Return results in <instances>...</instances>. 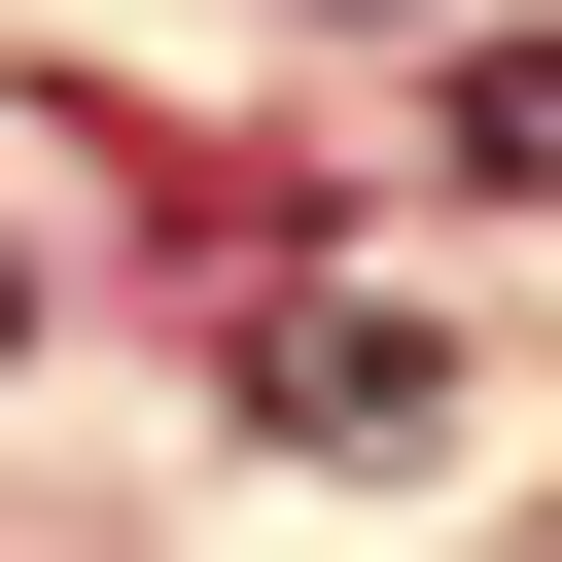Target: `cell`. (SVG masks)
I'll use <instances>...</instances> for the list:
<instances>
[{"label":"cell","instance_id":"1","mask_svg":"<svg viewBox=\"0 0 562 562\" xmlns=\"http://www.w3.org/2000/svg\"><path fill=\"white\" fill-rule=\"evenodd\" d=\"M246 422H281V457H422L457 351H422V316H246Z\"/></svg>","mask_w":562,"mask_h":562},{"label":"cell","instance_id":"2","mask_svg":"<svg viewBox=\"0 0 562 562\" xmlns=\"http://www.w3.org/2000/svg\"><path fill=\"white\" fill-rule=\"evenodd\" d=\"M0 351H35V246H0Z\"/></svg>","mask_w":562,"mask_h":562}]
</instances>
